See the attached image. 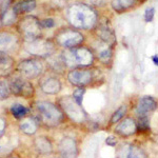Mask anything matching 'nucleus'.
Here are the masks:
<instances>
[{"instance_id": "b1692460", "label": "nucleus", "mask_w": 158, "mask_h": 158, "mask_svg": "<svg viewBox=\"0 0 158 158\" xmlns=\"http://www.w3.org/2000/svg\"><path fill=\"white\" fill-rule=\"evenodd\" d=\"M31 112H32L31 108H27L24 104L19 103V102L13 103L9 108V114L17 121L24 118V117H27V115H30Z\"/></svg>"}, {"instance_id": "c9c22d12", "label": "nucleus", "mask_w": 158, "mask_h": 158, "mask_svg": "<svg viewBox=\"0 0 158 158\" xmlns=\"http://www.w3.org/2000/svg\"><path fill=\"white\" fill-rule=\"evenodd\" d=\"M2 29H4V27H3V22H2V17H1V9H0V31Z\"/></svg>"}, {"instance_id": "e433bc0d", "label": "nucleus", "mask_w": 158, "mask_h": 158, "mask_svg": "<svg viewBox=\"0 0 158 158\" xmlns=\"http://www.w3.org/2000/svg\"><path fill=\"white\" fill-rule=\"evenodd\" d=\"M0 158H4V157H2V156H0Z\"/></svg>"}, {"instance_id": "393cba45", "label": "nucleus", "mask_w": 158, "mask_h": 158, "mask_svg": "<svg viewBox=\"0 0 158 158\" xmlns=\"http://www.w3.org/2000/svg\"><path fill=\"white\" fill-rule=\"evenodd\" d=\"M1 17H2V22H3L4 27H14L19 19V16L13 10L12 4L11 6H7L4 10H1Z\"/></svg>"}, {"instance_id": "5701e85b", "label": "nucleus", "mask_w": 158, "mask_h": 158, "mask_svg": "<svg viewBox=\"0 0 158 158\" xmlns=\"http://www.w3.org/2000/svg\"><path fill=\"white\" fill-rule=\"evenodd\" d=\"M137 130V122L132 118H126L115 128V133L122 137H129L136 133Z\"/></svg>"}, {"instance_id": "4be33fe9", "label": "nucleus", "mask_w": 158, "mask_h": 158, "mask_svg": "<svg viewBox=\"0 0 158 158\" xmlns=\"http://www.w3.org/2000/svg\"><path fill=\"white\" fill-rule=\"evenodd\" d=\"M14 12L19 17L30 15L37 7V0H17L12 4Z\"/></svg>"}, {"instance_id": "9b49d317", "label": "nucleus", "mask_w": 158, "mask_h": 158, "mask_svg": "<svg viewBox=\"0 0 158 158\" xmlns=\"http://www.w3.org/2000/svg\"><path fill=\"white\" fill-rule=\"evenodd\" d=\"M23 41L16 31L2 29L0 31V54L18 55L22 50Z\"/></svg>"}, {"instance_id": "72a5a7b5", "label": "nucleus", "mask_w": 158, "mask_h": 158, "mask_svg": "<svg viewBox=\"0 0 158 158\" xmlns=\"http://www.w3.org/2000/svg\"><path fill=\"white\" fill-rule=\"evenodd\" d=\"M4 158H23V157H22L21 155L19 154V153L13 152V153H10V154H7Z\"/></svg>"}, {"instance_id": "9d476101", "label": "nucleus", "mask_w": 158, "mask_h": 158, "mask_svg": "<svg viewBox=\"0 0 158 158\" xmlns=\"http://www.w3.org/2000/svg\"><path fill=\"white\" fill-rule=\"evenodd\" d=\"M7 81H9L10 89L12 92V96L14 97L31 100L36 96V88L34 83L29 79H25L22 76L18 75L17 73L7 78Z\"/></svg>"}, {"instance_id": "a211bd4d", "label": "nucleus", "mask_w": 158, "mask_h": 158, "mask_svg": "<svg viewBox=\"0 0 158 158\" xmlns=\"http://www.w3.org/2000/svg\"><path fill=\"white\" fill-rule=\"evenodd\" d=\"M17 61L14 56L0 54V79H7L16 73Z\"/></svg>"}, {"instance_id": "7ed1b4c3", "label": "nucleus", "mask_w": 158, "mask_h": 158, "mask_svg": "<svg viewBox=\"0 0 158 158\" xmlns=\"http://www.w3.org/2000/svg\"><path fill=\"white\" fill-rule=\"evenodd\" d=\"M61 58L67 70L74 68H86L95 65L96 55L92 47L82 44L73 49L61 50Z\"/></svg>"}, {"instance_id": "2f4dec72", "label": "nucleus", "mask_w": 158, "mask_h": 158, "mask_svg": "<svg viewBox=\"0 0 158 158\" xmlns=\"http://www.w3.org/2000/svg\"><path fill=\"white\" fill-rule=\"evenodd\" d=\"M154 16H155V9L153 6L151 7H148L144 12V21L146 22H152L153 19H154Z\"/></svg>"}, {"instance_id": "4468645a", "label": "nucleus", "mask_w": 158, "mask_h": 158, "mask_svg": "<svg viewBox=\"0 0 158 158\" xmlns=\"http://www.w3.org/2000/svg\"><path fill=\"white\" fill-rule=\"evenodd\" d=\"M57 152L61 158H77L80 153L78 141L74 137H62L57 143Z\"/></svg>"}, {"instance_id": "4c0bfd02", "label": "nucleus", "mask_w": 158, "mask_h": 158, "mask_svg": "<svg viewBox=\"0 0 158 158\" xmlns=\"http://www.w3.org/2000/svg\"><path fill=\"white\" fill-rule=\"evenodd\" d=\"M0 150H1V147H0Z\"/></svg>"}, {"instance_id": "f8f14e48", "label": "nucleus", "mask_w": 158, "mask_h": 158, "mask_svg": "<svg viewBox=\"0 0 158 158\" xmlns=\"http://www.w3.org/2000/svg\"><path fill=\"white\" fill-rule=\"evenodd\" d=\"M38 89L45 95H58L62 91V82L59 78V75L48 70L38 79Z\"/></svg>"}, {"instance_id": "c85d7f7f", "label": "nucleus", "mask_w": 158, "mask_h": 158, "mask_svg": "<svg viewBox=\"0 0 158 158\" xmlns=\"http://www.w3.org/2000/svg\"><path fill=\"white\" fill-rule=\"evenodd\" d=\"M85 94V88H76L73 92V97L78 103L82 104L83 95Z\"/></svg>"}, {"instance_id": "473e14b6", "label": "nucleus", "mask_w": 158, "mask_h": 158, "mask_svg": "<svg viewBox=\"0 0 158 158\" xmlns=\"http://www.w3.org/2000/svg\"><path fill=\"white\" fill-rule=\"evenodd\" d=\"M106 143L108 144V146H110V147H115L117 144V140H116L115 137L110 136V137H108V138L106 139Z\"/></svg>"}, {"instance_id": "39448f33", "label": "nucleus", "mask_w": 158, "mask_h": 158, "mask_svg": "<svg viewBox=\"0 0 158 158\" xmlns=\"http://www.w3.org/2000/svg\"><path fill=\"white\" fill-rule=\"evenodd\" d=\"M15 31L18 33L23 42H30L42 36V25L40 19L35 15H25L19 17L16 22Z\"/></svg>"}, {"instance_id": "ddd939ff", "label": "nucleus", "mask_w": 158, "mask_h": 158, "mask_svg": "<svg viewBox=\"0 0 158 158\" xmlns=\"http://www.w3.org/2000/svg\"><path fill=\"white\" fill-rule=\"evenodd\" d=\"M96 36V39L99 42H102L104 44L109 45H116L117 39H116V33L114 31L112 23L108 18H101L99 20V23L95 30L93 31Z\"/></svg>"}, {"instance_id": "7c9ffc66", "label": "nucleus", "mask_w": 158, "mask_h": 158, "mask_svg": "<svg viewBox=\"0 0 158 158\" xmlns=\"http://www.w3.org/2000/svg\"><path fill=\"white\" fill-rule=\"evenodd\" d=\"M40 22H41V25H42V29H43V30L53 29V27H56L55 19H54V18H52V17H49V18L40 19Z\"/></svg>"}, {"instance_id": "2eb2a0df", "label": "nucleus", "mask_w": 158, "mask_h": 158, "mask_svg": "<svg viewBox=\"0 0 158 158\" xmlns=\"http://www.w3.org/2000/svg\"><path fill=\"white\" fill-rule=\"evenodd\" d=\"M99 43H100L101 45L98 44V47H96V48L92 47V49L95 52L96 60H97L101 65H103V67L109 68V69L112 68L113 62H114L116 45L104 44L102 42H99Z\"/></svg>"}, {"instance_id": "dca6fc26", "label": "nucleus", "mask_w": 158, "mask_h": 158, "mask_svg": "<svg viewBox=\"0 0 158 158\" xmlns=\"http://www.w3.org/2000/svg\"><path fill=\"white\" fill-rule=\"evenodd\" d=\"M17 128L19 133L27 137H34L41 128L39 120L33 113L27 115L24 118L17 121Z\"/></svg>"}, {"instance_id": "f704fd0d", "label": "nucleus", "mask_w": 158, "mask_h": 158, "mask_svg": "<svg viewBox=\"0 0 158 158\" xmlns=\"http://www.w3.org/2000/svg\"><path fill=\"white\" fill-rule=\"evenodd\" d=\"M151 59L153 61V63H154L155 65H157V67H158V55L157 54L156 55H153L152 57H151Z\"/></svg>"}, {"instance_id": "cd10ccee", "label": "nucleus", "mask_w": 158, "mask_h": 158, "mask_svg": "<svg viewBox=\"0 0 158 158\" xmlns=\"http://www.w3.org/2000/svg\"><path fill=\"white\" fill-rule=\"evenodd\" d=\"M7 128H9V120L6 116L0 115V139L6 136Z\"/></svg>"}, {"instance_id": "58836bf2", "label": "nucleus", "mask_w": 158, "mask_h": 158, "mask_svg": "<svg viewBox=\"0 0 158 158\" xmlns=\"http://www.w3.org/2000/svg\"><path fill=\"white\" fill-rule=\"evenodd\" d=\"M59 158H61V157H59Z\"/></svg>"}, {"instance_id": "f3484780", "label": "nucleus", "mask_w": 158, "mask_h": 158, "mask_svg": "<svg viewBox=\"0 0 158 158\" xmlns=\"http://www.w3.org/2000/svg\"><path fill=\"white\" fill-rule=\"evenodd\" d=\"M32 146L34 151L38 155L45 156V155H50L54 152V143L53 140L48 136L44 135H40V136L34 137L32 140Z\"/></svg>"}, {"instance_id": "1a4fd4ad", "label": "nucleus", "mask_w": 158, "mask_h": 158, "mask_svg": "<svg viewBox=\"0 0 158 158\" xmlns=\"http://www.w3.org/2000/svg\"><path fill=\"white\" fill-rule=\"evenodd\" d=\"M57 104L60 106L65 118L75 123H83L88 119V114L83 110L82 104L78 103L73 96L65 95L58 98Z\"/></svg>"}, {"instance_id": "0eeeda50", "label": "nucleus", "mask_w": 158, "mask_h": 158, "mask_svg": "<svg viewBox=\"0 0 158 158\" xmlns=\"http://www.w3.org/2000/svg\"><path fill=\"white\" fill-rule=\"evenodd\" d=\"M59 50L56 47L55 42L52 38L39 37L37 39L30 42H23L22 44V51L29 54L32 57L41 58V59H48Z\"/></svg>"}, {"instance_id": "412c9836", "label": "nucleus", "mask_w": 158, "mask_h": 158, "mask_svg": "<svg viewBox=\"0 0 158 158\" xmlns=\"http://www.w3.org/2000/svg\"><path fill=\"white\" fill-rule=\"evenodd\" d=\"M157 108V101L151 96H143L138 100L136 106V113L139 116H148Z\"/></svg>"}, {"instance_id": "f257e3e1", "label": "nucleus", "mask_w": 158, "mask_h": 158, "mask_svg": "<svg viewBox=\"0 0 158 158\" xmlns=\"http://www.w3.org/2000/svg\"><path fill=\"white\" fill-rule=\"evenodd\" d=\"M63 18L68 25L81 32H93L100 20L98 10L89 2L73 1L63 10Z\"/></svg>"}, {"instance_id": "20e7f679", "label": "nucleus", "mask_w": 158, "mask_h": 158, "mask_svg": "<svg viewBox=\"0 0 158 158\" xmlns=\"http://www.w3.org/2000/svg\"><path fill=\"white\" fill-rule=\"evenodd\" d=\"M52 39L58 49L68 50L85 44L86 38L83 32L70 25H64L56 29Z\"/></svg>"}, {"instance_id": "6e6552de", "label": "nucleus", "mask_w": 158, "mask_h": 158, "mask_svg": "<svg viewBox=\"0 0 158 158\" xmlns=\"http://www.w3.org/2000/svg\"><path fill=\"white\" fill-rule=\"evenodd\" d=\"M100 70L97 68H74L67 71V80L71 85L75 88H85L91 85L95 80H97Z\"/></svg>"}, {"instance_id": "f03ea898", "label": "nucleus", "mask_w": 158, "mask_h": 158, "mask_svg": "<svg viewBox=\"0 0 158 158\" xmlns=\"http://www.w3.org/2000/svg\"><path fill=\"white\" fill-rule=\"evenodd\" d=\"M31 110L34 112V115L39 120L41 128L54 129L62 124L65 118L63 112L57 103H54L49 100H35L31 104Z\"/></svg>"}, {"instance_id": "a878e982", "label": "nucleus", "mask_w": 158, "mask_h": 158, "mask_svg": "<svg viewBox=\"0 0 158 158\" xmlns=\"http://www.w3.org/2000/svg\"><path fill=\"white\" fill-rule=\"evenodd\" d=\"M12 96V92L7 79H0V101L7 100Z\"/></svg>"}, {"instance_id": "423d86ee", "label": "nucleus", "mask_w": 158, "mask_h": 158, "mask_svg": "<svg viewBox=\"0 0 158 158\" xmlns=\"http://www.w3.org/2000/svg\"><path fill=\"white\" fill-rule=\"evenodd\" d=\"M47 71L48 64L45 59L32 56L19 60L16 67V73L31 81L39 79Z\"/></svg>"}, {"instance_id": "bb28decb", "label": "nucleus", "mask_w": 158, "mask_h": 158, "mask_svg": "<svg viewBox=\"0 0 158 158\" xmlns=\"http://www.w3.org/2000/svg\"><path fill=\"white\" fill-rule=\"evenodd\" d=\"M127 111H128V106H127L126 104L119 106V108L114 112L113 115L111 117V119H110V124H114V123H117V122L120 121L121 119L123 118V116L126 115Z\"/></svg>"}, {"instance_id": "c756f323", "label": "nucleus", "mask_w": 158, "mask_h": 158, "mask_svg": "<svg viewBox=\"0 0 158 158\" xmlns=\"http://www.w3.org/2000/svg\"><path fill=\"white\" fill-rule=\"evenodd\" d=\"M72 0H51V3L52 6H54L56 9H60V10H64L69 4L72 3Z\"/></svg>"}, {"instance_id": "aec40b11", "label": "nucleus", "mask_w": 158, "mask_h": 158, "mask_svg": "<svg viewBox=\"0 0 158 158\" xmlns=\"http://www.w3.org/2000/svg\"><path fill=\"white\" fill-rule=\"evenodd\" d=\"M143 0H111L110 6L116 14H124L133 11Z\"/></svg>"}, {"instance_id": "6ab92c4d", "label": "nucleus", "mask_w": 158, "mask_h": 158, "mask_svg": "<svg viewBox=\"0 0 158 158\" xmlns=\"http://www.w3.org/2000/svg\"><path fill=\"white\" fill-rule=\"evenodd\" d=\"M116 158H147V154L141 147L126 143L118 148Z\"/></svg>"}]
</instances>
